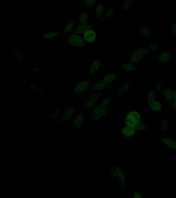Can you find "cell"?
Listing matches in <instances>:
<instances>
[{"label":"cell","mask_w":176,"mask_h":198,"mask_svg":"<svg viewBox=\"0 0 176 198\" xmlns=\"http://www.w3.org/2000/svg\"><path fill=\"white\" fill-rule=\"evenodd\" d=\"M141 120V116L140 112L138 110H132L126 114L123 119V123L135 128Z\"/></svg>","instance_id":"obj_1"},{"label":"cell","mask_w":176,"mask_h":198,"mask_svg":"<svg viewBox=\"0 0 176 198\" xmlns=\"http://www.w3.org/2000/svg\"><path fill=\"white\" fill-rule=\"evenodd\" d=\"M110 173L113 178L117 180L120 187L126 186V179L121 167L117 165H113L110 169Z\"/></svg>","instance_id":"obj_2"},{"label":"cell","mask_w":176,"mask_h":198,"mask_svg":"<svg viewBox=\"0 0 176 198\" xmlns=\"http://www.w3.org/2000/svg\"><path fill=\"white\" fill-rule=\"evenodd\" d=\"M66 42L72 46L80 49L84 48L86 45L82 35L78 34H71L67 39Z\"/></svg>","instance_id":"obj_3"},{"label":"cell","mask_w":176,"mask_h":198,"mask_svg":"<svg viewBox=\"0 0 176 198\" xmlns=\"http://www.w3.org/2000/svg\"><path fill=\"white\" fill-rule=\"evenodd\" d=\"M108 111V107H105L100 104L96 105L90 112V117L93 121H97L102 119Z\"/></svg>","instance_id":"obj_4"},{"label":"cell","mask_w":176,"mask_h":198,"mask_svg":"<svg viewBox=\"0 0 176 198\" xmlns=\"http://www.w3.org/2000/svg\"><path fill=\"white\" fill-rule=\"evenodd\" d=\"M101 95V94L100 93H95L89 95L87 98L86 102L85 103V107L88 109L94 108L96 106V104L99 101Z\"/></svg>","instance_id":"obj_5"},{"label":"cell","mask_w":176,"mask_h":198,"mask_svg":"<svg viewBox=\"0 0 176 198\" xmlns=\"http://www.w3.org/2000/svg\"><path fill=\"white\" fill-rule=\"evenodd\" d=\"M91 84L90 80H84L79 82L74 88V92L75 94H81L86 92L89 89Z\"/></svg>","instance_id":"obj_6"},{"label":"cell","mask_w":176,"mask_h":198,"mask_svg":"<svg viewBox=\"0 0 176 198\" xmlns=\"http://www.w3.org/2000/svg\"><path fill=\"white\" fill-rule=\"evenodd\" d=\"M102 60L100 58L95 59L93 60L90 64L89 69L87 71L88 75H94L97 73L100 70V68L102 64Z\"/></svg>","instance_id":"obj_7"},{"label":"cell","mask_w":176,"mask_h":198,"mask_svg":"<svg viewBox=\"0 0 176 198\" xmlns=\"http://www.w3.org/2000/svg\"><path fill=\"white\" fill-rule=\"evenodd\" d=\"M96 26L95 22L87 23L85 24H77L71 34H78L82 35L83 33L88 29L94 28Z\"/></svg>","instance_id":"obj_8"},{"label":"cell","mask_w":176,"mask_h":198,"mask_svg":"<svg viewBox=\"0 0 176 198\" xmlns=\"http://www.w3.org/2000/svg\"><path fill=\"white\" fill-rule=\"evenodd\" d=\"M82 36L86 43L91 44L95 42L97 38V34L94 28H90L84 32Z\"/></svg>","instance_id":"obj_9"},{"label":"cell","mask_w":176,"mask_h":198,"mask_svg":"<svg viewBox=\"0 0 176 198\" xmlns=\"http://www.w3.org/2000/svg\"><path fill=\"white\" fill-rule=\"evenodd\" d=\"M150 52V51L148 48L144 46V47H140V48L133 50V51L131 52L130 54L136 55L138 57L143 59V60H145L148 56Z\"/></svg>","instance_id":"obj_10"},{"label":"cell","mask_w":176,"mask_h":198,"mask_svg":"<svg viewBox=\"0 0 176 198\" xmlns=\"http://www.w3.org/2000/svg\"><path fill=\"white\" fill-rule=\"evenodd\" d=\"M135 128L133 127L125 125L120 130L121 135L125 138H131L135 135L136 133Z\"/></svg>","instance_id":"obj_11"},{"label":"cell","mask_w":176,"mask_h":198,"mask_svg":"<svg viewBox=\"0 0 176 198\" xmlns=\"http://www.w3.org/2000/svg\"><path fill=\"white\" fill-rule=\"evenodd\" d=\"M75 109L73 107H68L64 111L61 117V121L68 122L72 120L75 114Z\"/></svg>","instance_id":"obj_12"},{"label":"cell","mask_w":176,"mask_h":198,"mask_svg":"<svg viewBox=\"0 0 176 198\" xmlns=\"http://www.w3.org/2000/svg\"><path fill=\"white\" fill-rule=\"evenodd\" d=\"M84 113L80 112L72 119V124L77 130H80L82 128L83 122L84 120Z\"/></svg>","instance_id":"obj_13"},{"label":"cell","mask_w":176,"mask_h":198,"mask_svg":"<svg viewBox=\"0 0 176 198\" xmlns=\"http://www.w3.org/2000/svg\"><path fill=\"white\" fill-rule=\"evenodd\" d=\"M172 54L169 51L162 52L159 55L158 61L161 64H166L171 61Z\"/></svg>","instance_id":"obj_14"},{"label":"cell","mask_w":176,"mask_h":198,"mask_svg":"<svg viewBox=\"0 0 176 198\" xmlns=\"http://www.w3.org/2000/svg\"><path fill=\"white\" fill-rule=\"evenodd\" d=\"M118 80V75L114 73H108L105 74L101 81L105 84L108 85L112 82H114Z\"/></svg>","instance_id":"obj_15"},{"label":"cell","mask_w":176,"mask_h":198,"mask_svg":"<svg viewBox=\"0 0 176 198\" xmlns=\"http://www.w3.org/2000/svg\"><path fill=\"white\" fill-rule=\"evenodd\" d=\"M160 141L163 145H165L169 148L176 150V141L167 137H162Z\"/></svg>","instance_id":"obj_16"},{"label":"cell","mask_w":176,"mask_h":198,"mask_svg":"<svg viewBox=\"0 0 176 198\" xmlns=\"http://www.w3.org/2000/svg\"><path fill=\"white\" fill-rule=\"evenodd\" d=\"M120 68L121 70L126 72H133L139 69V68L137 66H135L134 64L131 62H126L123 64Z\"/></svg>","instance_id":"obj_17"},{"label":"cell","mask_w":176,"mask_h":198,"mask_svg":"<svg viewBox=\"0 0 176 198\" xmlns=\"http://www.w3.org/2000/svg\"><path fill=\"white\" fill-rule=\"evenodd\" d=\"M138 32L139 35L143 37H149L152 36L153 34L151 28L149 26H141L138 28Z\"/></svg>","instance_id":"obj_18"},{"label":"cell","mask_w":176,"mask_h":198,"mask_svg":"<svg viewBox=\"0 0 176 198\" xmlns=\"http://www.w3.org/2000/svg\"><path fill=\"white\" fill-rule=\"evenodd\" d=\"M174 91L165 88L163 91V97L165 101L168 103L172 102L174 100Z\"/></svg>","instance_id":"obj_19"},{"label":"cell","mask_w":176,"mask_h":198,"mask_svg":"<svg viewBox=\"0 0 176 198\" xmlns=\"http://www.w3.org/2000/svg\"><path fill=\"white\" fill-rule=\"evenodd\" d=\"M129 87H130V83L128 82H125L119 87V88H118L116 94L120 97L123 96L129 92Z\"/></svg>","instance_id":"obj_20"},{"label":"cell","mask_w":176,"mask_h":198,"mask_svg":"<svg viewBox=\"0 0 176 198\" xmlns=\"http://www.w3.org/2000/svg\"><path fill=\"white\" fill-rule=\"evenodd\" d=\"M108 87V85L105 84V82H103L102 81H101L93 85L91 87V90L94 92H101V91L107 89Z\"/></svg>","instance_id":"obj_21"},{"label":"cell","mask_w":176,"mask_h":198,"mask_svg":"<svg viewBox=\"0 0 176 198\" xmlns=\"http://www.w3.org/2000/svg\"><path fill=\"white\" fill-rule=\"evenodd\" d=\"M151 110L154 112H159L162 110V104L161 102L157 100H154L152 102L148 105Z\"/></svg>","instance_id":"obj_22"},{"label":"cell","mask_w":176,"mask_h":198,"mask_svg":"<svg viewBox=\"0 0 176 198\" xmlns=\"http://www.w3.org/2000/svg\"><path fill=\"white\" fill-rule=\"evenodd\" d=\"M59 33L56 31L50 32L41 35V38L42 39H53L59 36Z\"/></svg>","instance_id":"obj_23"},{"label":"cell","mask_w":176,"mask_h":198,"mask_svg":"<svg viewBox=\"0 0 176 198\" xmlns=\"http://www.w3.org/2000/svg\"><path fill=\"white\" fill-rule=\"evenodd\" d=\"M156 92L154 90V88H151L149 90L148 93L147 94V104L148 105L150 104L152 101L156 100Z\"/></svg>","instance_id":"obj_24"},{"label":"cell","mask_w":176,"mask_h":198,"mask_svg":"<svg viewBox=\"0 0 176 198\" xmlns=\"http://www.w3.org/2000/svg\"><path fill=\"white\" fill-rule=\"evenodd\" d=\"M89 19H90V15L88 13L85 11L84 13H82L80 16L79 22H77V24H83L87 23L89 22H88Z\"/></svg>","instance_id":"obj_25"},{"label":"cell","mask_w":176,"mask_h":198,"mask_svg":"<svg viewBox=\"0 0 176 198\" xmlns=\"http://www.w3.org/2000/svg\"><path fill=\"white\" fill-rule=\"evenodd\" d=\"M76 26H77V24H76V22L75 21L70 22L65 26L64 28L63 29V32L66 33H72Z\"/></svg>","instance_id":"obj_26"},{"label":"cell","mask_w":176,"mask_h":198,"mask_svg":"<svg viewBox=\"0 0 176 198\" xmlns=\"http://www.w3.org/2000/svg\"><path fill=\"white\" fill-rule=\"evenodd\" d=\"M105 6L102 3H99L95 11L96 18H100L102 16L105 10Z\"/></svg>","instance_id":"obj_27"},{"label":"cell","mask_w":176,"mask_h":198,"mask_svg":"<svg viewBox=\"0 0 176 198\" xmlns=\"http://www.w3.org/2000/svg\"><path fill=\"white\" fill-rule=\"evenodd\" d=\"M61 114H62V110H61L59 109L55 110L50 114L49 119L51 121H55L59 118Z\"/></svg>","instance_id":"obj_28"},{"label":"cell","mask_w":176,"mask_h":198,"mask_svg":"<svg viewBox=\"0 0 176 198\" xmlns=\"http://www.w3.org/2000/svg\"><path fill=\"white\" fill-rule=\"evenodd\" d=\"M160 128L161 130L164 132L167 131L168 130L169 122L168 119L166 118H164L160 122Z\"/></svg>","instance_id":"obj_29"},{"label":"cell","mask_w":176,"mask_h":198,"mask_svg":"<svg viewBox=\"0 0 176 198\" xmlns=\"http://www.w3.org/2000/svg\"><path fill=\"white\" fill-rule=\"evenodd\" d=\"M115 14V8L114 7H111L107 9L105 12L104 20H108L111 18L113 15Z\"/></svg>","instance_id":"obj_30"},{"label":"cell","mask_w":176,"mask_h":198,"mask_svg":"<svg viewBox=\"0 0 176 198\" xmlns=\"http://www.w3.org/2000/svg\"><path fill=\"white\" fill-rule=\"evenodd\" d=\"M161 48V46L158 42H151L149 44L148 48L150 51L157 52Z\"/></svg>","instance_id":"obj_31"},{"label":"cell","mask_w":176,"mask_h":198,"mask_svg":"<svg viewBox=\"0 0 176 198\" xmlns=\"http://www.w3.org/2000/svg\"><path fill=\"white\" fill-rule=\"evenodd\" d=\"M97 0H83L84 7L86 8H93L96 4Z\"/></svg>","instance_id":"obj_32"},{"label":"cell","mask_w":176,"mask_h":198,"mask_svg":"<svg viewBox=\"0 0 176 198\" xmlns=\"http://www.w3.org/2000/svg\"><path fill=\"white\" fill-rule=\"evenodd\" d=\"M135 128L136 130H138V131L144 132L147 130V126L145 123L141 122L136 126Z\"/></svg>","instance_id":"obj_33"},{"label":"cell","mask_w":176,"mask_h":198,"mask_svg":"<svg viewBox=\"0 0 176 198\" xmlns=\"http://www.w3.org/2000/svg\"><path fill=\"white\" fill-rule=\"evenodd\" d=\"M134 3L132 2H129L128 1L125 0V2L123 3L122 7V9L123 10H127L132 8V6L133 5Z\"/></svg>","instance_id":"obj_34"},{"label":"cell","mask_w":176,"mask_h":198,"mask_svg":"<svg viewBox=\"0 0 176 198\" xmlns=\"http://www.w3.org/2000/svg\"><path fill=\"white\" fill-rule=\"evenodd\" d=\"M154 89L156 92H157V93L162 92L164 89L163 87L162 86V85L160 82H156L155 86H154Z\"/></svg>","instance_id":"obj_35"},{"label":"cell","mask_w":176,"mask_h":198,"mask_svg":"<svg viewBox=\"0 0 176 198\" xmlns=\"http://www.w3.org/2000/svg\"><path fill=\"white\" fill-rule=\"evenodd\" d=\"M169 31L171 34L176 35V22L172 23L169 28Z\"/></svg>","instance_id":"obj_36"},{"label":"cell","mask_w":176,"mask_h":198,"mask_svg":"<svg viewBox=\"0 0 176 198\" xmlns=\"http://www.w3.org/2000/svg\"><path fill=\"white\" fill-rule=\"evenodd\" d=\"M14 56L16 58L17 61H18L19 62H23V57L20 54L16 53L14 54Z\"/></svg>","instance_id":"obj_37"},{"label":"cell","mask_w":176,"mask_h":198,"mask_svg":"<svg viewBox=\"0 0 176 198\" xmlns=\"http://www.w3.org/2000/svg\"><path fill=\"white\" fill-rule=\"evenodd\" d=\"M172 107L174 110L176 112V92H174V100L172 102Z\"/></svg>","instance_id":"obj_38"},{"label":"cell","mask_w":176,"mask_h":198,"mask_svg":"<svg viewBox=\"0 0 176 198\" xmlns=\"http://www.w3.org/2000/svg\"><path fill=\"white\" fill-rule=\"evenodd\" d=\"M132 196L134 198H142L143 197V196L140 193L137 192V191L133 192L132 194Z\"/></svg>","instance_id":"obj_39"},{"label":"cell","mask_w":176,"mask_h":198,"mask_svg":"<svg viewBox=\"0 0 176 198\" xmlns=\"http://www.w3.org/2000/svg\"><path fill=\"white\" fill-rule=\"evenodd\" d=\"M35 93L36 94H39L41 95V94L43 95V94H44L45 92H44V90L42 89V88H38L35 90Z\"/></svg>","instance_id":"obj_40"},{"label":"cell","mask_w":176,"mask_h":198,"mask_svg":"<svg viewBox=\"0 0 176 198\" xmlns=\"http://www.w3.org/2000/svg\"><path fill=\"white\" fill-rule=\"evenodd\" d=\"M127 1H128L129 2H132L133 3H134V2H135L136 0H127Z\"/></svg>","instance_id":"obj_41"}]
</instances>
